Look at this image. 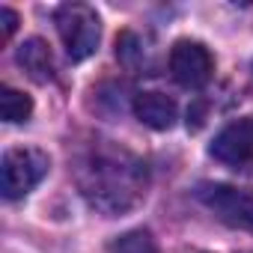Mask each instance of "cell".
Wrapping results in <instances>:
<instances>
[{
	"instance_id": "obj_4",
	"label": "cell",
	"mask_w": 253,
	"mask_h": 253,
	"mask_svg": "<svg viewBox=\"0 0 253 253\" xmlns=\"http://www.w3.org/2000/svg\"><path fill=\"white\" fill-rule=\"evenodd\" d=\"M197 197L209 211L217 214V220L238 229H253V191L232 185H200Z\"/></svg>"
},
{
	"instance_id": "obj_1",
	"label": "cell",
	"mask_w": 253,
	"mask_h": 253,
	"mask_svg": "<svg viewBox=\"0 0 253 253\" xmlns=\"http://www.w3.org/2000/svg\"><path fill=\"white\" fill-rule=\"evenodd\" d=\"M81 188L89 197L92 206L104 211H119L137 203L143 182H140V164L131 161L128 155L119 158H104L98 155L81 176Z\"/></svg>"
},
{
	"instance_id": "obj_9",
	"label": "cell",
	"mask_w": 253,
	"mask_h": 253,
	"mask_svg": "<svg viewBox=\"0 0 253 253\" xmlns=\"http://www.w3.org/2000/svg\"><path fill=\"white\" fill-rule=\"evenodd\" d=\"M0 113H3L6 122H24L33 113V101H30L27 92L3 86V89H0Z\"/></svg>"
},
{
	"instance_id": "obj_11",
	"label": "cell",
	"mask_w": 253,
	"mask_h": 253,
	"mask_svg": "<svg viewBox=\"0 0 253 253\" xmlns=\"http://www.w3.org/2000/svg\"><path fill=\"white\" fill-rule=\"evenodd\" d=\"M0 24H3V33H0V39L9 42V39H12V33L18 30V15H15L9 6H3V9H0Z\"/></svg>"
},
{
	"instance_id": "obj_3",
	"label": "cell",
	"mask_w": 253,
	"mask_h": 253,
	"mask_svg": "<svg viewBox=\"0 0 253 253\" xmlns=\"http://www.w3.org/2000/svg\"><path fill=\"white\" fill-rule=\"evenodd\" d=\"M51 161L42 149H30V146H18L9 149L0 161V182H3V197L6 200H18L24 194H30L48 173Z\"/></svg>"
},
{
	"instance_id": "obj_5",
	"label": "cell",
	"mask_w": 253,
	"mask_h": 253,
	"mask_svg": "<svg viewBox=\"0 0 253 253\" xmlns=\"http://www.w3.org/2000/svg\"><path fill=\"white\" fill-rule=\"evenodd\" d=\"M170 72L173 78L188 86V89H200L211 81V72H214V60L209 54V48L203 42H191V39H182L173 45L170 51Z\"/></svg>"
},
{
	"instance_id": "obj_8",
	"label": "cell",
	"mask_w": 253,
	"mask_h": 253,
	"mask_svg": "<svg viewBox=\"0 0 253 253\" xmlns=\"http://www.w3.org/2000/svg\"><path fill=\"white\" fill-rule=\"evenodd\" d=\"M18 63L24 66V72L36 84H48L54 78V57H51V48L42 39H27L18 51Z\"/></svg>"
},
{
	"instance_id": "obj_10",
	"label": "cell",
	"mask_w": 253,
	"mask_h": 253,
	"mask_svg": "<svg viewBox=\"0 0 253 253\" xmlns=\"http://www.w3.org/2000/svg\"><path fill=\"white\" fill-rule=\"evenodd\" d=\"M110 250H113V253H158V244L152 241L149 232L134 229V232H125L119 241H113Z\"/></svg>"
},
{
	"instance_id": "obj_7",
	"label": "cell",
	"mask_w": 253,
	"mask_h": 253,
	"mask_svg": "<svg viewBox=\"0 0 253 253\" xmlns=\"http://www.w3.org/2000/svg\"><path fill=\"white\" fill-rule=\"evenodd\" d=\"M134 113H137V119H140L143 125H149V128L167 131L170 125L176 122L179 107H176V101H173L170 95L152 89V92H140V95L134 98Z\"/></svg>"
},
{
	"instance_id": "obj_2",
	"label": "cell",
	"mask_w": 253,
	"mask_h": 253,
	"mask_svg": "<svg viewBox=\"0 0 253 253\" xmlns=\"http://www.w3.org/2000/svg\"><path fill=\"white\" fill-rule=\"evenodd\" d=\"M54 24L60 30V39L66 45V54L72 63H81L95 54L98 39H101V24L92 6L86 3H66L57 9Z\"/></svg>"
},
{
	"instance_id": "obj_6",
	"label": "cell",
	"mask_w": 253,
	"mask_h": 253,
	"mask_svg": "<svg viewBox=\"0 0 253 253\" xmlns=\"http://www.w3.org/2000/svg\"><path fill=\"white\" fill-rule=\"evenodd\" d=\"M211 158H217L226 167H244L253 161V116L226 125L211 143Z\"/></svg>"
}]
</instances>
